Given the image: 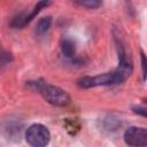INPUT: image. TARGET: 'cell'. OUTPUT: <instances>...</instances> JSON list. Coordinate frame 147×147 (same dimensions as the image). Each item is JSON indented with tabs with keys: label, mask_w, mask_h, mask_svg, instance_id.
Wrapping results in <instances>:
<instances>
[{
	"label": "cell",
	"mask_w": 147,
	"mask_h": 147,
	"mask_svg": "<svg viewBox=\"0 0 147 147\" xmlns=\"http://www.w3.org/2000/svg\"><path fill=\"white\" fill-rule=\"evenodd\" d=\"M13 61V55L3 49H0V68H3L5 65L9 64Z\"/></svg>",
	"instance_id": "30bf717a"
},
{
	"label": "cell",
	"mask_w": 147,
	"mask_h": 147,
	"mask_svg": "<svg viewBox=\"0 0 147 147\" xmlns=\"http://www.w3.org/2000/svg\"><path fill=\"white\" fill-rule=\"evenodd\" d=\"M52 22H53V18L52 16H44L41 17L38 22H37V25H36V33L38 36H44L46 32H48V30L51 29L52 26Z\"/></svg>",
	"instance_id": "52a82bcc"
},
{
	"label": "cell",
	"mask_w": 147,
	"mask_h": 147,
	"mask_svg": "<svg viewBox=\"0 0 147 147\" xmlns=\"http://www.w3.org/2000/svg\"><path fill=\"white\" fill-rule=\"evenodd\" d=\"M25 140L30 146L44 147L48 145L51 140V132L47 126L40 123H36L28 127L25 132Z\"/></svg>",
	"instance_id": "3957f363"
},
{
	"label": "cell",
	"mask_w": 147,
	"mask_h": 147,
	"mask_svg": "<svg viewBox=\"0 0 147 147\" xmlns=\"http://www.w3.org/2000/svg\"><path fill=\"white\" fill-rule=\"evenodd\" d=\"M119 125V122L117 118H114V117H107L105 119H102V130H106L108 132H114L117 130Z\"/></svg>",
	"instance_id": "ba28073f"
},
{
	"label": "cell",
	"mask_w": 147,
	"mask_h": 147,
	"mask_svg": "<svg viewBox=\"0 0 147 147\" xmlns=\"http://www.w3.org/2000/svg\"><path fill=\"white\" fill-rule=\"evenodd\" d=\"M26 87L40 93L41 96L53 106L65 107L70 103V96L63 88L52 85L42 79L29 80L26 82Z\"/></svg>",
	"instance_id": "7a4b0ae2"
},
{
	"label": "cell",
	"mask_w": 147,
	"mask_h": 147,
	"mask_svg": "<svg viewBox=\"0 0 147 147\" xmlns=\"http://www.w3.org/2000/svg\"><path fill=\"white\" fill-rule=\"evenodd\" d=\"M75 1L79 6L88 9H96L102 5V0H75Z\"/></svg>",
	"instance_id": "9c48e42d"
},
{
	"label": "cell",
	"mask_w": 147,
	"mask_h": 147,
	"mask_svg": "<svg viewBox=\"0 0 147 147\" xmlns=\"http://www.w3.org/2000/svg\"><path fill=\"white\" fill-rule=\"evenodd\" d=\"M132 110H133V113H136L142 117H146V108L145 107H133Z\"/></svg>",
	"instance_id": "7c38bea8"
},
{
	"label": "cell",
	"mask_w": 147,
	"mask_h": 147,
	"mask_svg": "<svg viewBox=\"0 0 147 147\" xmlns=\"http://www.w3.org/2000/svg\"><path fill=\"white\" fill-rule=\"evenodd\" d=\"M52 0H39L34 6L33 8L29 11V13H21L18 15H16L15 17H13L11 22H10V25L14 28V29H23L25 25H28L45 7H48L51 5Z\"/></svg>",
	"instance_id": "277c9868"
},
{
	"label": "cell",
	"mask_w": 147,
	"mask_h": 147,
	"mask_svg": "<svg viewBox=\"0 0 147 147\" xmlns=\"http://www.w3.org/2000/svg\"><path fill=\"white\" fill-rule=\"evenodd\" d=\"M133 67L126 64H118L113 71L100 74L96 76H85L77 80L80 88H92L96 86H114L124 83L132 74Z\"/></svg>",
	"instance_id": "6da1fadb"
},
{
	"label": "cell",
	"mask_w": 147,
	"mask_h": 147,
	"mask_svg": "<svg viewBox=\"0 0 147 147\" xmlns=\"http://www.w3.org/2000/svg\"><path fill=\"white\" fill-rule=\"evenodd\" d=\"M141 68H142V79L145 80L146 79L147 69H146V56H145V53L144 52H141Z\"/></svg>",
	"instance_id": "8fae6325"
},
{
	"label": "cell",
	"mask_w": 147,
	"mask_h": 147,
	"mask_svg": "<svg viewBox=\"0 0 147 147\" xmlns=\"http://www.w3.org/2000/svg\"><path fill=\"white\" fill-rule=\"evenodd\" d=\"M61 52L64 57L72 59L76 54V45L75 41L70 38H63L61 40Z\"/></svg>",
	"instance_id": "8992f818"
},
{
	"label": "cell",
	"mask_w": 147,
	"mask_h": 147,
	"mask_svg": "<svg viewBox=\"0 0 147 147\" xmlns=\"http://www.w3.org/2000/svg\"><path fill=\"white\" fill-rule=\"evenodd\" d=\"M124 141L132 147L147 146V130L140 126H130L124 132Z\"/></svg>",
	"instance_id": "5b68a950"
}]
</instances>
